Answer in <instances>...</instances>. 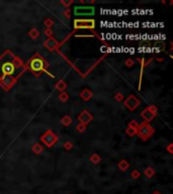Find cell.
I'll return each instance as SVG.
<instances>
[{
  "label": "cell",
  "instance_id": "cell-18",
  "mask_svg": "<svg viewBox=\"0 0 173 194\" xmlns=\"http://www.w3.org/2000/svg\"><path fill=\"white\" fill-rule=\"evenodd\" d=\"M61 123L64 125V127H69V125H71V123H72L71 116H69V115H64L62 117V119H61Z\"/></svg>",
  "mask_w": 173,
  "mask_h": 194
},
{
  "label": "cell",
  "instance_id": "cell-21",
  "mask_svg": "<svg viewBox=\"0 0 173 194\" xmlns=\"http://www.w3.org/2000/svg\"><path fill=\"white\" fill-rule=\"evenodd\" d=\"M54 24H55L54 20L50 17H47L45 20H44V25H46L47 28H52V26H53Z\"/></svg>",
  "mask_w": 173,
  "mask_h": 194
},
{
  "label": "cell",
  "instance_id": "cell-19",
  "mask_svg": "<svg viewBox=\"0 0 173 194\" xmlns=\"http://www.w3.org/2000/svg\"><path fill=\"white\" fill-rule=\"evenodd\" d=\"M144 175L146 176L147 178H149V179H150V178H152L153 176L155 175V170H154V168L148 167V168L144 171Z\"/></svg>",
  "mask_w": 173,
  "mask_h": 194
},
{
  "label": "cell",
  "instance_id": "cell-28",
  "mask_svg": "<svg viewBox=\"0 0 173 194\" xmlns=\"http://www.w3.org/2000/svg\"><path fill=\"white\" fill-rule=\"evenodd\" d=\"M63 147H64V149L66 150V151H70V150L73 149L74 145H73V143H71V141H66V143L64 144Z\"/></svg>",
  "mask_w": 173,
  "mask_h": 194
},
{
  "label": "cell",
  "instance_id": "cell-22",
  "mask_svg": "<svg viewBox=\"0 0 173 194\" xmlns=\"http://www.w3.org/2000/svg\"><path fill=\"white\" fill-rule=\"evenodd\" d=\"M131 177H132V178H133V179H134V180L139 179V178L141 177V173L139 172V170H137V169L133 170V171H132V173H131Z\"/></svg>",
  "mask_w": 173,
  "mask_h": 194
},
{
  "label": "cell",
  "instance_id": "cell-7",
  "mask_svg": "<svg viewBox=\"0 0 173 194\" xmlns=\"http://www.w3.org/2000/svg\"><path fill=\"white\" fill-rule=\"evenodd\" d=\"M140 104H141V101L137 98L135 95H130L126 100H124V105L130 111L136 110V109L140 106Z\"/></svg>",
  "mask_w": 173,
  "mask_h": 194
},
{
  "label": "cell",
  "instance_id": "cell-27",
  "mask_svg": "<svg viewBox=\"0 0 173 194\" xmlns=\"http://www.w3.org/2000/svg\"><path fill=\"white\" fill-rule=\"evenodd\" d=\"M124 65H126L127 67L131 68V67H133L135 65V61L133 59H131V58H128L126 61H124Z\"/></svg>",
  "mask_w": 173,
  "mask_h": 194
},
{
  "label": "cell",
  "instance_id": "cell-15",
  "mask_svg": "<svg viewBox=\"0 0 173 194\" xmlns=\"http://www.w3.org/2000/svg\"><path fill=\"white\" fill-rule=\"evenodd\" d=\"M31 151H33V153L35 154V155H40V154H42L44 151V146H42L39 143L35 144L33 147H31Z\"/></svg>",
  "mask_w": 173,
  "mask_h": 194
},
{
  "label": "cell",
  "instance_id": "cell-31",
  "mask_svg": "<svg viewBox=\"0 0 173 194\" xmlns=\"http://www.w3.org/2000/svg\"><path fill=\"white\" fill-rule=\"evenodd\" d=\"M44 34H45L48 36V38H51V36H53L54 31H53V30H52V28H46V30H44Z\"/></svg>",
  "mask_w": 173,
  "mask_h": 194
},
{
  "label": "cell",
  "instance_id": "cell-16",
  "mask_svg": "<svg viewBox=\"0 0 173 194\" xmlns=\"http://www.w3.org/2000/svg\"><path fill=\"white\" fill-rule=\"evenodd\" d=\"M89 161L91 162L92 164L94 165H97L100 163V161H101V158L98 155V154H92V155L89 157Z\"/></svg>",
  "mask_w": 173,
  "mask_h": 194
},
{
  "label": "cell",
  "instance_id": "cell-2",
  "mask_svg": "<svg viewBox=\"0 0 173 194\" xmlns=\"http://www.w3.org/2000/svg\"><path fill=\"white\" fill-rule=\"evenodd\" d=\"M26 70L30 71V73H33V75L35 77H40L43 73H46L52 78H54V75L48 71V68L50 67L49 62L44 58V57L40 54V53H35V54L31 57V58L27 61V63L26 64Z\"/></svg>",
  "mask_w": 173,
  "mask_h": 194
},
{
  "label": "cell",
  "instance_id": "cell-34",
  "mask_svg": "<svg viewBox=\"0 0 173 194\" xmlns=\"http://www.w3.org/2000/svg\"><path fill=\"white\" fill-rule=\"evenodd\" d=\"M152 194H162V193H161L160 191H157V190H156V191H154Z\"/></svg>",
  "mask_w": 173,
  "mask_h": 194
},
{
  "label": "cell",
  "instance_id": "cell-3",
  "mask_svg": "<svg viewBox=\"0 0 173 194\" xmlns=\"http://www.w3.org/2000/svg\"><path fill=\"white\" fill-rule=\"evenodd\" d=\"M155 133V129L150 123L143 121L142 123L139 124L138 128H137V136L142 141H147Z\"/></svg>",
  "mask_w": 173,
  "mask_h": 194
},
{
  "label": "cell",
  "instance_id": "cell-20",
  "mask_svg": "<svg viewBox=\"0 0 173 194\" xmlns=\"http://www.w3.org/2000/svg\"><path fill=\"white\" fill-rule=\"evenodd\" d=\"M58 98H59V100L60 101H62V102H66V101H68L69 100V98H70V96H69V94H68L67 92H61L59 94V96H58Z\"/></svg>",
  "mask_w": 173,
  "mask_h": 194
},
{
  "label": "cell",
  "instance_id": "cell-24",
  "mask_svg": "<svg viewBox=\"0 0 173 194\" xmlns=\"http://www.w3.org/2000/svg\"><path fill=\"white\" fill-rule=\"evenodd\" d=\"M86 128H87V125H84L83 123H79L77 127H76V131L78 132H84L86 131Z\"/></svg>",
  "mask_w": 173,
  "mask_h": 194
},
{
  "label": "cell",
  "instance_id": "cell-5",
  "mask_svg": "<svg viewBox=\"0 0 173 194\" xmlns=\"http://www.w3.org/2000/svg\"><path fill=\"white\" fill-rule=\"evenodd\" d=\"M40 140L46 147L52 148L58 141V136L52 129H47L44 132V135H42V136L40 137Z\"/></svg>",
  "mask_w": 173,
  "mask_h": 194
},
{
  "label": "cell",
  "instance_id": "cell-32",
  "mask_svg": "<svg viewBox=\"0 0 173 194\" xmlns=\"http://www.w3.org/2000/svg\"><path fill=\"white\" fill-rule=\"evenodd\" d=\"M63 15L65 16V18L70 19L71 18V10H70V8H66V10L63 12Z\"/></svg>",
  "mask_w": 173,
  "mask_h": 194
},
{
  "label": "cell",
  "instance_id": "cell-6",
  "mask_svg": "<svg viewBox=\"0 0 173 194\" xmlns=\"http://www.w3.org/2000/svg\"><path fill=\"white\" fill-rule=\"evenodd\" d=\"M95 13V8L93 6H75L74 14L75 16H92Z\"/></svg>",
  "mask_w": 173,
  "mask_h": 194
},
{
  "label": "cell",
  "instance_id": "cell-13",
  "mask_svg": "<svg viewBox=\"0 0 173 194\" xmlns=\"http://www.w3.org/2000/svg\"><path fill=\"white\" fill-rule=\"evenodd\" d=\"M67 87H68V85H67V83L64 80H60V81H58V82L55 84V88L57 89L60 93L65 91L67 89Z\"/></svg>",
  "mask_w": 173,
  "mask_h": 194
},
{
  "label": "cell",
  "instance_id": "cell-26",
  "mask_svg": "<svg viewBox=\"0 0 173 194\" xmlns=\"http://www.w3.org/2000/svg\"><path fill=\"white\" fill-rule=\"evenodd\" d=\"M60 3L63 4V5L65 6V8H69V6L71 5V4H73L74 1H73V0H68V1H67V0H61Z\"/></svg>",
  "mask_w": 173,
  "mask_h": 194
},
{
  "label": "cell",
  "instance_id": "cell-33",
  "mask_svg": "<svg viewBox=\"0 0 173 194\" xmlns=\"http://www.w3.org/2000/svg\"><path fill=\"white\" fill-rule=\"evenodd\" d=\"M166 151L170 154V155H173V144H169L167 147H166Z\"/></svg>",
  "mask_w": 173,
  "mask_h": 194
},
{
  "label": "cell",
  "instance_id": "cell-8",
  "mask_svg": "<svg viewBox=\"0 0 173 194\" xmlns=\"http://www.w3.org/2000/svg\"><path fill=\"white\" fill-rule=\"evenodd\" d=\"M93 115L87 110V109H84L83 111L80 112V114L78 115V120L80 121V123H83L84 125H88L92 120H93Z\"/></svg>",
  "mask_w": 173,
  "mask_h": 194
},
{
  "label": "cell",
  "instance_id": "cell-11",
  "mask_svg": "<svg viewBox=\"0 0 173 194\" xmlns=\"http://www.w3.org/2000/svg\"><path fill=\"white\" fill-rule=\"evenodd\" d=\"M141 116L143 117V119H144L145 121H146V122L150 123V121H152L153 119H154V117L156 116V114H154V113H152V112L148 109V107H146L142 112H141Z\"/></svg>",
  "mask_w": 173,
  "mask_h": 194
},
{
  "label": "cell",
  "instance_id": "cell-30",
  "mask_svg": "<svg viewBox=\"0 0 173 194\" xmlns=\"http://www.w3.org/2000/svg\"><path fill=\"white\" fill-rule=\"evenodd\" d=\"M124 98V96L123 95V93H120V92H118L115 95V99L116 101H119V102H120V101H123Z\"/></svg>",
  "mask_w": 173,
  "mask_h": 194
},
{
  "label": "cell",
  "instance_id": "cell-9",
  "mask_svg": "<svg viewBox=\"0 0 173 194\" xmlns=\"http://www.w3.org/2000/svg\"><path fill=\"white\" fill-rule=\"evenodd\" d=\"M44 47H45L47 50L52 52V51L57 50V48H60V43L54 38V36H51V38H48L45 42H44Z\"/></svg>",
  "mask_w": 173,
  "mask_h": 194
},
{
  "label": "cell",
  "instance_id": "cell-35",
  "mask_svg": "<svg viewBox=\"0 0 173 194\" xmlns=\"http://www.w3.org/2000/svg\"><path fill=\"white\" fill-rule=\"evenodd\" d=\"M156 60L158 61V62H162V61H163L164 59H163V58H161V59H156Z\"/></svg>",
  "mask_w": 173,
  "mask_h": 194
},
{
  "label": "cell",
  "instance_id": "cell-12",
  "mask_svg": "<svg viewBox=\"0 0 173 194\" xmlns=\"http://www.w3.org/2000/svg\"><path fill=\"white\" fill-rule=\"evenodd\" d=\"M79 97L84 101H89L92 99V97H93V93H92L90 89L86 88V89H83V90L79 93Z\"/></svg>",
  "mask_w": 173,
  "mask_h": 194
},
{
  "label": "cell",
  "instance_id": "cell-14",
  "mask_svg": "<svg viewBox=\"0 0 173 194\" xmlns=\"http://www.w3.org/2000/svg\"><path fill=\"white\" fill-rule=\"evenodd\" d=\"M118 167L120 171L123 172H126L127 170L130 168V163L127 161V160H120L119 163H118Z\"/></svg>",
  "mask_w": 173,
  "mask_h": 194
},
{
  "label": "cell",
  "instance_id": "cell-17",
  "mask_svg": "<svg viewBox=\"0 0 173 194\" xmlns=\"http://www.w3.org/2000/svg\"><path fill=\"white\" fill-rule=\"evenodd\" d=\"M27 35H29V36L31 39H35L40 36V32H39V30H37V28L34 27V28H31V30H30V31L27 32Z\"/></svg>",
  "mask_w": 173,
  "mask_h": 194
},
{
  "label": "cell",
  "instance_id": "cell-1",
  "mask_svg": "<svg viewBox=\"0 0 173 194\" xmlns=\"http://www.w3.org/2000/svg\"><path fill=\"white\" fill-rule=\"evenodd\" d=\"M26 71V64L10 50L0 56V86L5 91L10 90Z\"/></svg>",
  "mask_w": 173,
  "mask_h": 194
},
{
  "label": "cell",
  "instance_id": "cell-4",
  "mask_svg": "<svg viewBox=\"0 0 173 194\" xmlns=\"http://www.w3.org/2000/svg\"><path fill=\"white\" fill-rule=\"evenodd\" d=\"M95 20L93 18H75L74 30H94Z\"/></svg>",
  "mask_w": 173,
  "mask_h": 194
},
{
  "label": "cell",
  "instance_id": "cell-29",
  "mask_svg": "<svg viewBox=\"0 0 173 194\" xmlns=\"http://www.w3.org/2000/svg\"><path fill=\"white\" fill-rule=\"evenodd\" d=\"M148 109L152 113H154V114H156V115H157V113H158V107H157L156 105H154V104H152V105H150V106H148Z\"/></svg>",
  "mask_w": 173,
  "mask_h": 194
},
{
  "label": "cell",
  "instance_id": "cell-25",
  "mask_svg": "<svg viewBox=\"0 0 173 194\" xmlns=\"http://www.w3.org/2000/svg\"><path fill=\"white\" fill-rule=\"evenodd\" d=\"M138 127H139V123L137 122V120H135V119L131 120L128 124V127H131V128H134V129H137Z\"/></svg>",
  "mask_w": 173,
  "mask_h": 194
},
{
  "label": "cell",
  "instance_id": "cell-23",
  "mask_svg": "<svg viewBox=\"0 0 173 194\" xmlns=\"http://www.w3.org/2000/svg\"><path fill=\"white\" fill-rule=\"evenodd\" d=\"M126 133H127V135H128L129 136L133 137L134 136L137 135V129L131 128V127H127V129H126Z\"/></svg>",
  "mask_w": 173,
  "mask_h": 194
},
{
  "label": "cell",
  "instance_id": "cell-10",
  "mask_svg": "<svg viewBox=\"0 0 173 194\" xmlns=\"http://www.w3.org/2000/svg\"><path fill=\"white\" fill-rule=\"evenodd\" d=\"M154 60L153 58H151L149 61H145L144 58L140 59V58H137V61L140 62L141 64V70H140V78H139V88H141V84H142V79H143V73H144V69L146 66H148L149 64H150L152 61Z\"/></svg>",
  "mask_w": 173,
  "mask_h": 194
}]
</instances>
